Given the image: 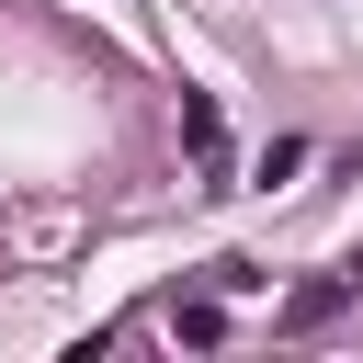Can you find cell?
<instances>
[{
	"label": "cell",
	"mask_w": 363,
	"mask_h": 363,
	"mask_svg": "<svg viewBox=\"0 0 363 363\" xmlns=\"http://www.w3.org/2000/svg\"><path fill=\"white\" fill-rule=\"evenodd\" d=\"M363 295V261H340V272H318V284H295V306H284V329H329L340 306Z\"/></svg>",
	"instance_id": "cell-1"
}]
</instances>
